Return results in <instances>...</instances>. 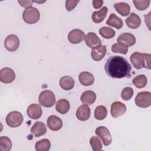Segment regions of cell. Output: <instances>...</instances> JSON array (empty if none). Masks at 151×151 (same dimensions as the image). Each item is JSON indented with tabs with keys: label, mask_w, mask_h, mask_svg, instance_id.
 Instances as JSON below:
<instances>
[{
	"label": "cell",
	"mask_w": 151,
	"mask_h": 151,
	"mask_svg": "<svg viewBox=\"0 0 151 151\" xmlns=\"http://www.w3.org/2000/svg\"><path fill=\"white\" fill-rule=\"evenodd\" d=\"M104 70L109 77L114 78H129L131 76L130 64L126 58L119 55L109 57L105 64Z\"/></svg>",
	"instance_id": "6da1fadb"
},
{
	"label": "cell",
	"mask_w": 151,
	"mask_h": 151,
	"mask_svg": "<svg viewBox=\"0 0 151 151\" xmlns=\"http://www.w3.org/2000/svg\"><path fill=\"white\" fill-rule=\"evenodd\" d=\"M150 57L151 55L148 53L134 52L130 55V61L133 66L137 70H140L143 67L150 69Z\"/></svg>",
	"instance_id": "7a4b0ae2"
},
{
	"label": "cell",
	"mask_w": 151,
	"mask_h": 151,
	"mask_svg": "<svg viewBox=\"0 0 151 151\" xmlns=\"http://www.w3.org/2000/svg\"><path fill=\"white\" fill-rule=\"evenodd\" d=\"M40 18L38 9L35 7L30 6L25 8L22 13L23 20L28 24H33L38 22Z\"/></svg>",
	"instance_id": "3957f363"
},
{
	"label": "cell",
	"mask_w": 151,
	"mask_h": 151,
	"mask_svg": "<svg viewBox=\"0 0 151 151\" xmlns=\"http://www.w3.org/2000/svg\"><path fill=\"white\" fill-rule=\"evenodd\" d=\"M38 100L41 106L45 107H51L55 104V94L52 91L44 90L40 93Z\"/></svg>",
	"instance_id": "277c9868"
},
{
	"label": "cell",
	"mask_w": 151,
	"mask_h": 151,
	"mask_svg": "<svg viewBox=\"0 0 151 151\" xmlns=\"http://www.w3.org/2000/svg\"><path fill=\"white\" fill-rule=\"evenodd\" d=\"M6 123L10 127H17L19 126L23 122L22 114L18 111L9 112L5 119Z\"/></svg>",
	"instance_id": "5b68a950"
},
{
	"label": "cell",
	"mask_w": 151,
	"mask_h": 151,
	"mask_svg": "<svg viewBox=\"0 0 151 151\" xmlns=\"http://www.w3.org/2000/svg\"><path fill=\"white\" fill-rule=\"evenodd\" d=\"M135 104L141 108H147L151 104V93L149 91L139 92L135 97Z\"/></svg>",
	"instance_id": "8992f818"
},
{
	"label": "cell",
	"mask_w": 151,
	"mask_h": 151,
	"mask_svg": "<svg viewBox=\"0 0 151 151\" xmlns=\"http://www.w3.org/2000/svg\"><path fill=\"white\" fill-rule=\"evenodd\" d=\"M5 48L11 52L15 51L19 45V40L18 37L14 35L11 34L8 35L4 41Z\"/></svg>",
	"instance_id": "52a82bcc"
},
{
	"label": "cell",
	"mask_w": 151,
	"mask_h": 151,
	"mask_svg": "<svg viewBox=\"0 0 151 151\" xmlns=\"http://www.w3.org/2000/svg\"><path fill=\"white\" fill-rule=\"evenodd\" d=\"M96 134L102 140L104 146H109L112 141V137L110 131L105 126L98 127L95 131Z\"/></svg>",
	"instance_id": "ba28073f"
},
{
	"label": "cell",
	"mask_w": 151,
	"mask_h": 151,
	"mask_svg": "<svg viewBox=\"0 0 151 151\" xmlns=\"http://www.w3.org/2000/svg\"><path fill=\"white\" fill-rule=\"evenodd\" d=\"M127 107L126 105L119 101L113 102L111 105L110 113L113 118H117L125 113Z\"/></svg>",
	"instance_id": "9c48e42d"
},
{
	"label": "cell",
	"mask_w": 151,
	"mask_h": 151,
	"mask_svg": "<svg viewBox=\"0 0 151 151\" xmlns=\"http://www.w3.org/2000/svg\"><path fill=\"white\" fill-rule=\"evenodd\" d=\"M15 78L14 71L8 67H5L0 71V81L2 83L8 84L12 83Z\"/></svg>",
	"instance_id": "30bf717a"
},
{
	"label": "cell",
	"mask_w": 151,
	"mask_h": 151,
	"mask_svg": "<svg viewBox=\"0 0 151 151\" xmlns=\"http://www.w3.org/2000/svg\"><path fill=\"white\" fill-rule=\"evenodd\" d=\"M85 42L92 49L97 48L101 45V41L94 32H88L84 38Z\"/></svg>",
	"instance_id": "8fae6325"
},
{
	"label": "cell",
	"mask_w": 151,
	"mask_h": 151,
	"mask_svg": "<svg viewBox=\"0 0 151 151\" xmlns=\"http://www.w3.org/2000/svg\"><path fill=\"white\" fill-rule=\"evenodd\" d=\"M84 32L79 29H74L70 31L68 34V40L71 43L77 44L81 42L85 38Z\"/></svg>",
	"instance_id": "7c38bea8"
},
{
	"label": "cell",
	"mask_w": 151,
	"mask_h": 151,
	"mask_svg": "<svg viewBox=\"0 0 151 151\" xmlns=\"http://www.w3.org/2000/svg\"><path fill=\"white\" fill-rule=\"evenodd\" d=\"M27 113L28 116L34 120H37L41 117L42 110L41 106L38 104L33 103L30 104L27 110Z\"/></svg>",
	"instance_id": "4fadbf2b"
},
{
	"label": "cell",
	"mask_w": 151,
	"mask_h": 151,
	"mask_svg": "<svg viewBox=\"0 0 151 151\" xmlns=\"http://www.w3.org/2000/svg\"><path fill=\"white\" fill-rule=\"evenodd\" d=\"M48 127L52 131H58L63 127L62 120L57 116L51 115L47 120Z\"/></svg>",
	"instance_id": "5bb4252c"
},
{
	"label": "cell",
	"mask_w": 151,
	"mask_h": 151,
	"mask_svg": "<svg viewBox=\"0 0 151 151\" xmlns=\"http://www.w3.org/2000/svg\"><path fill=\"white\" fill-rule=\"evenodd\" d=\"M117 41L119 43L124 44L127 47H131L135 44L136 38L134 35L128 32H124L120 34L117 38Z\"/></svg>",
	"instance_id": "9a60e30c"
},
{
	"label": "cell",
	"mask_w": 151,
	"mask_h": 151,
	"mask_svg": "<svg viewBox=\"0 0 151 151\" xmlns=\"http://www.w3.org/2000/svg\"><path fill=\"white\" fill-rule=\"evenodd\" d=\"M91 114V110L86 104H82L79 106L76 111V117L80 121L87 120Z\"/></svg>",
	"instance_id": "2e32d148"
},
{
	"label": "cell",
	"mask_w": 151,
	"mask_h": 151,
	"mask_svg": "<svg viewBox=\"0 0 151 151\" xmlns=\"http://www.w3.org/2000/svg\"><path fill=\"white\" fill-rule=\"evenodd\" d=\"M31 132L35 137H38L47 132V127L45 124L41 122H36L31 128Z\"/></svg>",
	"instance_id": "e0dca14e"
},
{
	"label": "cell",
	"mask_w": 151,
	"mask_h": 151,
	"mask_svg": "<svg viewBox=\"0 0 151 151\" xmlns=\"http://www.w3.org/2000/svg\"><path fill=\"white\" fill-rule=\"evenodd\" d=\"M127 26L131 29H137L141 24V19L138 15L132 12L126 20Z\"/></svg>",
	"instance_id": "ac0fdd59"
},
{
	"label": "cell",
	"mask_w": 151,
	"mask_h": 151,
	"mask_svg": "<svg viewBox=\"0 0 151 151\" xmlns=\"http://www.w3.org/2000/svg\"><path fill=\"white\" fill-rule=\"evenodd\" d=\"M107 52V47L106 45H103L100 47L92 49L91 51V56L92 59L95 61H99L101 60Z\"/></svg>",
	"instance_id": "d6986e66"
},
{
	"label": "cell",
	"mask_w": 151,
	"mask_h": 151,
	"mask_svg": "<svg viewBox=\"0 0 151 151\" xmlns=\"http://www.w3.org/2000/svg\"><path fill=\"white\" fill-rule=\"evenodd\" d=\"M78 80L83 86H89L93 84L94 77L91 73L87 71H83L79 74Z\"/></svg>",
	"instance_id": "ffe728a7"
},
{
	"label": "cell",
	"mask_w": 151,
	"mask_h": 151,
	"mask_svg": "<svg viewBox=\"0 0 151 151\" xmlns=\"http://www.w3.org/2000/svg\"><path fill=\"white\" fill-rule=\"evenodd\" d=\"M96 99V94L93 91L87 90L84 91L81 96V101L84 104L91 105Z\"/></svg>",
	"instance_id": "44dd1931"
},
{
	"label": "cell",
	"mask_w": 151,
	"mask_h": 151,
	"mask_svg": "<svg viewBox=\"0 0 151 151\" xmlns=\"http://www.w3.org/2000/svg\"><path fill=\"white\" fill-rule=\"evenodd\" d=\"M70 107L69 101L65 99H62L58 100L55 104V109L60 114H64L67 113Z\"/></svg>",
	"instance_id": "7402d4cb"
},
{
	"label": "cell",
	"mask_w": 151,
	"mask_h": 151,
	"mask_svg": "<svg viewBox=\"0 0 151 151\" xmlns=\"http://www.w3.org/2000/svg\"><path fill=\"white\" fill-rule=\"evenodd\" d=\"M59 84L61 88L63 90H70L74 86V80L71 77L65 76L60 78Z\"/></svg>",
	"instance_id": "603a6c76"
},
{
	"label": "cell",
	"mask_w": 151,
	"mask_h": 151,
	"mask_svg": "<svg viewBox=\"0 0 151 151\" xmlns=\"http://www.w3.org/2000/svg\"><path fill=\"white\" fill-rule=\"evenodd\" d=\"M108 11L107 7L104 6L101 9L98 11H94L93 12L91 18L94 23H100L101 22L107 15Z\"/></svg>",
	"instance_id": "cb8c5ba5"
},
{
	"label": "cell",
	"mask_w": 151,
	"mask_h": 151,
	"mask_svg": "<svg viewBox=\"0 0 151 151\" xmlns=\"http://www.w3.org/2000/svg\"><path fill=\"white\" fill-rule=\"evenodd\" d=\"M106 24L117 29H120L123 27V22L120 17H118L115 14L112 13L106 21Z\"/></svg>",
	"instance_id": "d4e9b609"
},
{
	"label": "cell",
	"mask_w": 151,
	"mask_h": 151,
	"mask_svg": "<svg viewBox=\"0 0 151 151\" xmlns=\"http://www.w3.org/2000/svg\"><path fill=\"white\" fill-rule=\"evenodd\" d=\"M116 11L122 16L125 17L129 14L130 11V5L126 2H118L114 4Z\"/></svg>",
	"instance_id": "484cf974"
},
{
	"label": "cell",
	"mask_w": 151,
	"mask_h": 151,
	"mask_svg": "<svg viewBox=\"0 0 151 151\" xmlns=\"http://www.w3.org/2000/svg\"><path fill=\"white\" fill-rule=\"evenodd\" d=\"M132 83L136 87L138 88H144L146 86L147 79L145 75L140 74L133 78Z\"/></svg>",
	"instance_id": "4316f807"
},
{
	"label": "cell",
	"mask_w": 151,
	"mask_h": 151,
	"mask_svg": "<svg viewBox=\"0 0 151 151\" xmlns=\"http://www.w3.org/2000/svg\"><path fill=\"white\" fill-rule=\"evenodd\" d=\"M51 147L50 141L47 139H43L36 142L35 148L37 151H48Z\"/></svg>",
	"instance_id": "83f0119b"
},
{
	"label": "cell",
	"mask_w": 151,
	"mask_h": 151,
	"mask_svg": "<svg viewBox=\"0 0 151 151\" xmlns=\"http://www.w3.org/2000/svg\"><path fill=\"white\" fill-rule=\"evenodd\" d=\"M107 115V110L105 106L103 105L98 106L96 107L94 110V117L99 120L104 119Z\"/></svg>",
	"instance_id": "f1b7e54d"
},
{
	"label": "cell",
	"mask_w": 151,
	"mask_h": 151,
	"mask_svg": "<svg viewBox=\"0 0 151 151\" xmlns=\"http://www.w3.org/2000/svg\"><path fill=\"white\" fill-rule=\"evenodd\" d=\"M100 35L106 39H111L114 37L116 34L115 31L108 27H103L99 30Z\"/></svg>",
	"instance_id": "f546056e"
},
{
	"label": "cell",
	"mask_w": 151,
	"mask_h": 151,
	"mask_svg": "<svg viewBox=\"0 0 151 151\" xmlns=\"http://www.w3.org/2000/svg\"><path fill=\"white\" fill-rule=\"evenodd\" d=\"M12 147L11 139L7 136H1L0 137V150L9 151Z\"/></svg>",
	"instance_id": "4dcf8cb0"
},
{
	"label": "cell",
	"mask_w": 151,
	"mask_h": 151,
	"mask_svg": "<svg viewBox=\"0 0 151 151\" xmlns=\"http://www.w3.org/2000/svg\"><path fill=\"white\" fill-rule=\"evenodd\" d=\"M90 144L94 151H100L102 149V143L97 136H92L90 139Z\"/></svg>",
	"instance_id": "1f68e13d"
},
{
	"label": "cell",
	"mask_w": 151,
	"mask_h": 151,
	"mask_svg": "<svg viewBox=\"0 0 151 151\" xmlns=\"http://www.w3.org/2000/svg\"><path fill=\"white\" fill-rule=\"evenodd\" d=\"M111 51L115 53L118 52L123 54H126L128 51V47L124 44L117 42L112 45Z\"/></svg>",
	"instance_id": "d6a6232c"
},
{
	"label": "cell",
	"mask_w": 151,
	"mask_h": 151,
	"mask_svg": "<svg viewBox=\"0 0 151 151\" xmlns=\"http://www.w3.org/2000/svg\"><path fill=\"white\" fill-rule=\"evenodd\" d=\"M133 96V90L130 87L124 88L121 92V97L123 100L127 101L132 99Z\"/></svg>",
	"instance_id": "836d02e7"
},
{
	"label": "cell",
	"mask_w": 151,
	"mask_h": 151,
	"mask_svg": "<svg viewBox=\"0 0 151 151\" xmlns=\"http://www.w3.org/2000/svg\"><path fill=\"white\" fill-rule=\"evenodd\" d=\"M133 2L135 7L139 11H143L146 9L149 5L150 1V0H142V1H133Z\"/></svg>",
	"instance_id": "e575fe53"
},
{
	"label": "cell",
	"mask_w": 151,
	"mask_h": 151,
	"mask_svg": "<svg viewBox=\"0 0 151 151\" xmlns=\"http://www.w3.org/2000/svg\"><path fill=\"white\" fill-rule=\"evenodd\" d=\"M80 2L79 0H68L65 2V8L68 11H72Z\"/></svg>",
	"instance_id": "d590c367"
},
{
	"label": "cell",
	"mask_w": 151,
	"mask_h": 151,
	"mask_svg": "<svg viewBox=\"0 0 151 151\" xmlns=\"http://www.w3.org/2000/svg\"><path fill=\"white\" fill-rule=\"evenodd\" d=\"M18 2L21 5V6L24 7V8H28L32 6L33 4V1L30 0H18Z\"/></svg>",
	"instance_id": "8d00e7d4"
},
{
	"label": "cell",
	"mask_w": 151,
	"mask_h": 151,
	"mask_svg": "<svg viewBox=\"0 0 151 151\" xmlns=\"http://www.w3.org/2000/svg\"><path fill=\"white\" fill-rule=\"evenodd\" d=\"M93 6L95 9H99L100 8L103 4V1L102 0H99V1H93Z\"/></svg>",
	"instance_id": "74e56055"
},
{
	"label": "cell",
	"mask_w": 151,
	"mask_h": 151,
	"mask_svg": "<svg viewBox=\"0 0 151 151\" xmlns=\"http://www.w3.org/2000/svg\"><path fill=\"white\" fill-rule=\"evenodd\" d=\"M33 2H35L36 3H43V2H45V1H33Z\"/></svg>",
	"instance_id": "f35d334b"
}]
</instances>
